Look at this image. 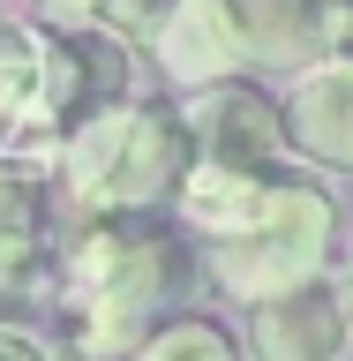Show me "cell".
<instances>
[{"label": "cell", "instance_id": "cell-1", "mask_svg": "<svg viewBox=\"0 0 353 361\" xmlns=\"http://www.w3.org/2000/svg\"><path fill=\"white\" fill-rule=\"evenodd\" d=\"M180 279V248L173 233L143 211H98L68 248V316L83 354L113 361L135 354L143 331L158 324V301Z\"/></svg>", "mask_w": 353, "mask_h": 361}, {"label": "cell", "instance_id": "cell-2", "mask_svg": "<svg viewBox=\"0 0 353 361\" xmlns=\"http://www.w3.org/2000/svg\"><path fill=\"white\" fill-rule=\"evenodd\" d=\"M188 166H196V135H188V113L173 106H120L113 98L61 143V173L83 211H143L158 196H180Z\"/></svg>", "mask_w": 353, "mask_h": 361}, {"label": "cell", "instance_id": "cell-3", "mask_svg": "<svg viewBox=\"0 0 353 361\" xmlns=\"http://www.w3.org/2000/svg\"><path fill=\"white\" fill-rule=\"evenodd\" d=\"M323 241H331V196L309 188V180H286L278 203H271L248 233L218 241V279L233 293H248V301H264V293L293 286V279H316Z\"/></svg>", "mask_w": 353, "mask_h": 361}, {"label": "cell", "instance_id": "cell-4", "mask_svg": "<svg viewBox=\"0 0 353 361\" xmlns=\"http://www.w3.org/2000/svg\"><path fill=\"white\" fill-rule=\"evenodd\" d=\"M188 135H196V158H218V166H248V173H278V151H286V121L256 83L241 75H218V83H196L188 98Z\"/></svg>", "mask_w": 353, "mask_h": 361}, {"label": "cell", "instance_id": "cell-5", "mask_svg": "<svg viewBox=\"0 0 353 361\" xmlns=\"http://www.w3.org/2000/svg\"><path fill=\"white\" fill-rule=\"evenodd\" d=\"M248 338H256V361H338L353 338V309L323 279H293L256 301Z\"/></svg>", "mask_w": 353, "mask_h": 361}, {"label": "cell", "instance_id": "cell-6", "mask_svg": "<svg viewBox=\"0 0 353 361\" xmlns=\"http://www.w3.org/2000/svg\"><path fill=\"white\" fill-rule=\"evenodd\" d=\"M158 61L173 83H218L248 61V23L241 0H173V16L158 23Z\"/></svg>", "mask_w": 353, "mask_h": 361}, {"label": "cell", "instance_id": "cell-7", "mask_svg": "<svg viewBox=\"0 0 353 361\" xmlns=\"http://www.w3.org/2000/svg\"><path fill=\"white\" fill-rule=\"evenodd\" d=\"M248 53H264L271 68H309L346 53L353 38V0H241Z\"/></svg>", "mask_w": 353, "mask_h": 361}, {"label": "cell", "instance_id": "cell-8", "mask_svg": "<svg viewBox=\"0 0 353 361\" xmlns=\"http://www.w3.org/2000/svg\"><path fill=\"white\" fill-rule=\"evenodd\" d=\"M286 143H301L323 166H353V53H331L293 83L286 106Z\"/></svg>", "mask_w": 353, "mask_h": 361}, {"label": "cell", "instance_id": "cell-9", "mask_svg": "<svg viewBox=\"0 0 353 361\" xmlns=\"http://www.w3.org/2000/svg\"><path fill=\"white\" fill-rule=\"evenodd\" d=\"M45 271V241H38V188L23 173H0V293L30 286Z\"/></svg>", "mask_w": 353, "mask_h": 361}, {"label": "cell", "instance_id": "cell-10", "mask_svg": "<svg viewBox=\"0 0 353 361\" xmlns=\"http://www.w3.org/2000/svg\"><path fill=\"white\" fill-rule=\"evenodd\" d=\"M135 361H241L233 354V338L218 324H203V316H173V324H151Z\"/></svg>", "mask_w": 353, "mask_h": 361}, {"label": "cell", "instance_id": "cell-11", "mask_svg": "<svg viewBox=\"0 0 353 361\" xmlns=\"http://www.w3.org/2000/svg\"><path fill=\"white\" fill-rule=\"evenodd\" d=\"M38 61H45V38L0 23V135H8V121H16L30 98H38Z\"/></svg>", "mask_w": 353, "mask_h": 361}, {"label": "cell", "instance_id": "cell-12", "mask_svg": "<svg viewBox=\"0 0 353 361\" xmlns=\"http://www.w3.org/2000/svg\"><path fill=\"white\" fill-rule=\"evenodd\" d=\"M98 16H106L120 38H158V23L173 16V0H98Z\"/></svg>", "mask_w": 353, "mask_h": 361}, {"label": "cell", "instance_id": "cell-13", "mask_svg": "<svg viewBox=\"0 0 353 361\" xmlns=\"http://www.w3.org/2000/svg\"><path fill=\"white\" fill-rule=\"evenodd\" d=\"M53 16H68V23H83V16H98V0H45Z\"/></svg>", "mask_w": 353, "mask_h": 361}, {"label": "cell", "instance_id": "cell-14", "mask_svg": "<svg viewBox=\"0 0 353 361\" xmlns=\"http://www.w3.org/2000/svg\"><path fill=\"white\" fill-rule=\"evenodd\" d=\"M338 293H346V309H353V256H346V279H338Z\"/></svg>", "mask_w": 353, "mask_h": 361}, {"label": "cell", "instance_id": "cell-15", "mask_svg": "<svg viewBox=\"0 0 353 361\" xmlns=\"http://www.w3.org/2000/svg\"><path fill=\"white\" fill-rule=\"evenodd\" d=\"M0 354H8V331H0Z\"/></svg>", "mask_w": 353, "mask_h": 361}]
</instances>
